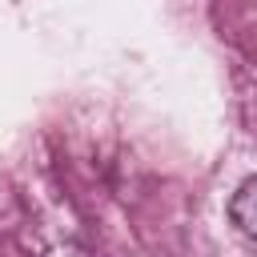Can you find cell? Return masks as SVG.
Listing matches in <instances>:
<instances>
[{
    "label": "cell",
    "instance_id": "1",
    "mask_svg": "<svg viewBox=\"0 0 257 257\" xmlns=\"http://www.w3.org/2000/svg\"><path fill=\"white\" fill-rule=\"evenodd\" d=\"M229 221H233V229L241 237L257 241V173L245 177L233 189V197H229Z\"/></svg>",
    "mask_w": 257,
    "mask_h": 257
},
{
    "label": "cell",
    "instance_id": "2",
    "mask_svg": "<svg viewBox=\"0 0 257 257\" xmlns=\"http://www.w3.org/2000/svg\"><path fill=\"white\" fill-rule=\"evenodd\" d=\"M44 257H88V249H80V245H68V241H64V245H52Z\"/></svg>",
    "mask_w": 257,
    "mask_h": 257
}]
</instances>
